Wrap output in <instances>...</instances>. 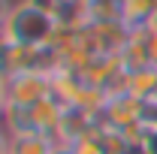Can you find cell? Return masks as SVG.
I'll return each instance as SVG.
<instances>
[{
    "mask_svg": "<svg viewBox=\"0 0 157 154\" xmlns=\"http://www.w3.org/2000/svg\"><path fill=\"white\" fill-rule=\"evenodd\" d=\"M145 48H148V60H151V67H157V24H154V21L145 27Z\"/></svg>",
    "mask_w": 157,
    "mask_h": 154,
    "instance_id": "obj_10",
    "label": "cell"
},
{
    "mask_svg": "<svg viewBox=\"0 0 157 154\" xmlns=\"http://www.w3.org/2000/svg\"><path fill=\"white\" fill-rule=\"evenodd\" d=\"M12 6H15L12 0H0V27H3V21L9 18V12H12Z\"/></svg>",
    "mask_w": 157,
    "mask_h": 154,
    "instance_id": "obj_13",
    "label": "cell"
},
{
    "mask_svg": "<svg viewBox=\"0 0 157 154\" xmlns=\"http://www.w3.org/2000/svg\"><path fill=\"white\" fill-rule=\"evenodd\" d=\"M0 154H9V133L0 127Z\"/></svg>",
    "mask_w": 157,
    "mask_h": 154,
    "instance_id": "obj_14",
    "label": "cell"
},
{
    "mask_svg": "<svg viewBox=\"0 0 157 154\" xmlns=\"http://www.w3.org/2000/svg\"><path fill=\"white\" fill-rule=\"evenodd\" d=\"M88 0H58V9H60V15L63 12H70V9H78V6H85Z\"/></svg>",
    "mask_w": 157,
    "mask_h": 154,
    "instance_id": "obj_11",
    "label": "cell"
},
{
    "mask_svg": "<svg viewBox=\"0 0 157 154\" xmlns=\"http://www.w3.org/2000/svg\"><path fill=\"white\" fill-rule=\"evenodd\" d=\"M60 112H63V103H58L55 97H48V100H42V103H36V106L27 109V124H30V130H36V133L55 136Z\"/></svg>",
    "mask_w": 157,
    "mask_h": 154,
    "instance_id": "obj_5",
    "label": "cell"
},
{
    "mask_svg": "<svg viewBox=\"0 0 157 154\" xmlns=\"http://www.w3.org/2000/svg\"><path fill=\"white\" fill-rule=\"evenodd\" d=\"M154 24H157V18H154Z\"/></svg>",
    "mask_w": 157,
    "mask_h": 154,
    "instance_id": "obj_17",
    "label": "cell"
},
{
    "mask_svg": "<svg viewBox=\"0 0 157 154\" xmlns=\"http://www.w3.org/2000/svg\"><path fill=\"white\" fill-rule=\"evenodd\" d=\"M73 154H109V151H106V145L100 142L97 136L91 133V136H85V139H78L76 145H73Z\"/></svg>",
    "mask_w": 157,
    "mask_h": 154,
    "instance_id": "obj_9",
    "label": "cell"
},
{
    "mask_svg": "<svg viewBox=\"0 0 157 154\" xmlns=\"http://www.w3.org/2000/svg\"><path fill=\"white\" fill-rule=\"evenodd\" d=\"M118 9H121V21L130 30L148 27L157 18V3L154 0H118Z\"/></svg>",
    "mask_w": 157,
    "mask_h": 154,
    "instance_id": "obj_6",
    "label": "cell"
},
{
    "mask_svg": "<svg viewBox=\"0 0 157 154\" xmlns=\"http://www.w3.org/2000/svg\"><path fill=\"white\" fill-rule=\"evenodd\" d=\"M52 148H55L52 136L36 133V130L9 136V154H52Z\"/></svg>",
    "mask_w": 157,
    "mask_h": 154,
    "instance_id": "obj_7",
    "label": "cell"
},
{
    "mask_svg": "<svg viewBox=\"0 0 157 154\" xmlns=\"http://www.w3.org/2000/svg\"><path fill=\"white\" fill-rule=\"evenodd\" d=\"M52 97V73L48 70H24L6 79V100L9 109H30Z\"/></svg>",
    "mask_w": 157,
    "mask_h": 154,
    "instance_id": "obj_2",
    "label": "cell"
},
{
    "mask_svg": "<svg viewBox=\"0 0 157 154\" xmlns=\"http://www.w3.org/2000/svg\"><path fill=\"white\" fill-rule=\"evenodd\" d=\"M52 154H73V148H67V145H55Z\"/></svg>",
    "mask_w": 157,
    "mask_h": 154,
    "instance_id": "obj_15",
    "label": "cell"
},
{
    "mask_svg": "<svg viewBox=\"0 0 157 154\" xmlns=\"http://www.w3.org/2000/svg\"><path fill=\"white\" fill-rule=\"evenodd\" d=\"M130 94L142 103H148L157 94V67H142L130 73Z\"/></svg>",
    "mask_w": 157,
    "mask_h": 154,
    "instance_id": "obj_8",
    "label": "cell"
},
{
    "mask_svg": "<svg viewBox=\"0 0 157 154\" xmlns=\"http://www.w3.org/2000/svg\"><path fill=\"white\" fill-rule=\"evenodd\" d=\"M9 109V100H6V79L0 76V121H3V112Z\"/></svg>",
    "mask_w": 157,
    "mask_h": 154,
    "instance_id": "obj_12",
    "label": "cell"
},
{
    "mask_svg": "<svg viewBox=\"0 0 157 154\" xmlns=\"http://www.w3.org/2000/svg\"><path fill=\"white\" fill-rule=\"evenodd\" d=\"M145 115H148V106H145L142 100H136L133 94H121V97H109V103H106L100 121L109 124V127H115V130H124V127H130V124L145 121Z\"/></svg>",
    "mask_w": 157,
    "mask_h": 154,
    "instance_id": "obj_4",
    "label": "cell"
},
{
    "mask_svg": "<svg viewBox=\"0 0 157 154\" xmlns=\"http://www.w3.org/2000/svg\"><path fill=\"white\" fill-rule=\"evenodd\" d=\"M94 127H97V118L94 115L82 112L78 106H63L60 121H58V130H55V136H52V142H55V145L73 148L78 139H85V136L94 133Z\"/></svg>",
    "mask_w": 157,
    "mask_h": 154,
    "instance_id": "obj_3",
    "label": "cell"
},
{
    "mask_svg": "<svg viewBox=\"0 0 157 154\" xmlns=\"http://www.w3.org/2000/svg\"><path fill=\"white\" fill-rule=\"evenodd\" d=\"M0 45H3V27H0Z\"/></svg>",
    "mask_w": 157,
    "mask_h": 154,
    "instance_id": "obj_16",
    "label": "cell"
},
{
    "mask_svg": "<svg viewBox=\"0 0 157 154\" xmlns=\"http://www.w3.org/2000/svg\"><path fill=\"white\" fill-rule=\"evenodd\" d=\"M58 24H60L58 12H52V9H45L39 3H30V0H18L12 6L9 18L3 21V42L45 48Z\"/></svg>",
    "mask_w": 157,
    "mask_h": 154,
    "instance_id": "obj_1",
    "label": "cell"
}]
</instances>
